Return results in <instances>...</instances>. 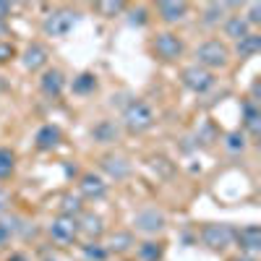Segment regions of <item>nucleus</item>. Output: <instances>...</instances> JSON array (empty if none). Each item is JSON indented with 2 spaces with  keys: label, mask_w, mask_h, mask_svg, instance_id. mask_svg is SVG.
Masks as SVG:
<instances>
[{
  "label": "nucleus",
  "mask_w": 261,
  "mask_h": 261,
  "mask_svg": "<svg viewBox=\"0 0 261 261\" xmlns=\"http://www.w3.org/2000/svg\"><path fill=\"white\" fill-rule=\"evenodd\" d=\"M230 58H232V50L227 47V42L222 39H206L196 47V65L209 73L214 71H225L230 65Z\"/></svg>",
  "instance_id": "1"
},
{
  "label": "nucleus",
  "mask_w": 261,
  "mask_h": 261,
  "mask_svg": "<svg viewBox=\"0 0 261 261\" xmlns=\"http://www.w3.org/2000/svg\"><path fill=\"white\" fill-rule=\"evenodd\" d=\"M154 110H151V105L149 102H144V99H130L125 107H123V113H120V123H123V128L128 130V134H134V136H139V134H146V130L154 125Z\"/></svg>",
  "instance_id": "2"
},
{
  "label": "nucleus",
  "mask_w": 261,
  "mask_h": 261,
  "mask_svg": "<svg viewBox=\"0 0 261 261\" xmlns=\"http://www.w3.org/2000/svg\"><path fill=\"white\" fill-rule=\"evenodd\" d=\"M199 238L206 251L212 253H225L235 246V227L227 222H206L199 230Z\"/></svg>",
  "instance_id": "3"
},
{
  "label": "nucleus",
  "mask_w": 261,
  "mask_h": 261,
  "mask_svg": "<svg viewBox=\"0 0 261 261\" xmlns=\"http://www.w3.org/2000/svg\"><path fill=\"white\" fill-rule=\"evenodd\" d=\"M81 21V13L76 8H55L47 13L45 24H42V32L53 39H65Z\"/></svg>",
  "instance_id": "4"
},
{
  "label": "nucleus",
  "mask_w": 261,
  "mask_h": 261,
  "mask_svg": "<svg viewBox=\"0 0 261 261\" xmlns=\"http://www.w3.org/2000/svg\"><path fill=\"white\" fill-rule=\"evenodd\" d=\"M186 45H183V37L175 34V32H157L154 39H151V53H154L157 60L162 63H175L180 55H183Z\"/></svg>",
  "instance_id": "5"
},
{
  "label": "nucleus",
  "mask_w": 261,
  "mask_h": 261,
  "mask_svg": "<svg viewBox=\"0 0 261 261\" xmlns=\"http://www.w3.org/2000/svg\"><path fill=\"white\" fill-rule=\"evenodd\" d=\"M167 227V217L157 206H144L134 214V230L141 235H157Z\"/></svg>",
  "instance_id": "6"
},
{
  "label": "nucleus",
  "mask_w": 261,
  "mask_h": 261,
  "mask_svg": "<svg viewBox=\"0 0 261 261\" xmlns=\"http://www.w3.org/2000/svg\"><path fill=\"white\" fill-rule=\"evenodd\" d=\"M47 235H50V241L58 243V246H73L79 241V222L71 220V217H55V220L47 225Z\"/></svg>",
  "instance_id": "7"
},
{
  "label": "nucleus",
  "mask_w": 261,
  "mask_h": 261,
  "mask_svg": "<svg viewBox=\"0 0 261 261\" xmlns=\"http://www.w3.org/2000/svg\"><path fill=\"white\" fill-rule=\"evenodd\" d=\"M180 84L186 86L188 92H193V94H206L212 86L217 84V79H214V73L199 68V65L193 63V65H188V68H183V73H180Z\"/></svg>",
  "instance_id": "8"
},
{
  "label": "nucleus",
  "mask_w": 261,
  "mask_h": 261,
  "mask_svg": "<svg viewBox=\"0 0 261 261\" xmlns=\"http://www.w3.org/2000/svg\"><path fill=\"white\" fill-rule=\"evenodd\" d=\"M79 196L84 201H102L107 196V183L97 172H84L79 178Z\"/></svg>",
  "instance_id": "9"
},
{
  "label": "nucleus",
  "mask_w": 261,
  "mask_h": 261,
  "mask_svg": "<svg viewBox=\"0 0 261 261\" xmlns=\"http://www.w3.org/2000/svg\"><path fill=\"white\" fill-rule=\"evenodd\" d=\"M235 246L241 248L243 256H258L261 253V227L246 225L241 230H235Z\"/></svg>",
  "instance_id": "10"
},
{
  "label": "nucleus",
  "mask_w": 261,
  "mask_h": 261,
  "mask_svg": "<svg viewBox=\"0 0 261 261\" xmlns=\"http://www.w3.org/2000/svg\"><path fill=\"white\" fill-rule=\"evenodd\" d=\"M241 130L251 139H258L261 134V110H258V102L253 99H243L241 105Z\"/></svg>",
  "instance_id": "11"
},
{
  "label": "nucleus",
  "mask_w": 261,
  "mask_h": 261,
  "mask_svg": "<svg viewBox=\"0 0 261 261\" xmlns=\"http://www.w3.org/2000/svg\"><path fill=\"white\" fill-rule=\"evenodd\" d=\"M76 222H79V235H84V238H89V241H99V238L107 232V227H105V220L99 214H94V212H81L79 217H76Z\"/></svg>",
  "instance_id": "12"
},
{
  "label": "nucleus",
  "mask_w": 261,
  "mask_h": 261,
  "mask_svg": "<svg viewBox=\"0 0 261 261\" xmlns=\"http://www.w3.org/2000/svg\"><path fill=\"white\" fill-rule=\"evenodd\" d=\"M21 63H24V68L37 73V71H45L47 63H50V55L45 50V45H39V42H32V45L21 53Z\"/></svg>",
  "instance_id": "13"
},
{
  "label": "nucleus",
  "mask_w": 261,
  "mask_h": 261,
  "mask_svg": "<svg viewBox=\"0 0 261 261\" xmlns=\"http://www.w3.org/2000/svg\"><path fill=\"white\" fill-rule=\"evenodd\" d=\"M39 89L47 97H60L65 89V73L60 68H45L39 76Z\"/></svg>",
  "instance_id": "14"
},
{
  "label": "nucleus",
  "mask_w": 261,
  "mask_h": 261,
  "mask_svg": "<svg viewBox=\"0 0 261 261\" xmlns=\"http://www.w3.org/2000/svg\"><path fill=\"white\" fill-rule=\"evenodd\" d=\"M60 139H63V134H60V128H58L55 123L39 125V128H37V134H34V144H37V149H42V151H53V149H58Z\"/></svg>",
  "instance_id": "15"
},
{
  "label": "nucleus",
  "mask_w": 261,
  "mask_h": 261,
  "mask_svg": "<svg viewBox=\"0 0 261 261\" xmlns=\"http://www.w3.org/2000/svg\"><path fill=\"white\" fill-rule=\"evenodd\" d=\"M99 167H102L110 178H115V180H123V178L130 175V162H128L125 157H120V154H105V157L99 160Z\"/></svg>",
  "instance_id": "16"
},
{
  "label": "nucleus",
  "mask_w": 261,
  "mask_h": 261,
  "mask_svg": "<svg viewBox=\"0 0 261 261\" xmlns=\"http://www.w3.org/2000/svg\"><path fill=\"white\" fill-rule=\"evenodd\" d=\"M157 13L165 24H178L188 16V3H178V0H162L157 3Z\"/></svg>",
  "instance_id": "17"
},
{
  "label": "nucleus",
  "mask_w": 261,
  "mask_h": 261,
  "mask_svg": "<svg viewBox=\"0 0 261 261\" xmlns=\"http://www.w3.org/2000/svg\"><path fill=\"white\" fill-rule=\"evenodd\" d=\"M105 248H107V253L123 256V253H128V251L136 248V238H134V232H130V230H118V232L110 235V241H107Z\"/></svg>",
  "instance_id": "18"
},
{
  "label": "nucleus",
  "mask_w": 261,
  "mask_h": 261,
  "mask_svg": "<svg viewBox=\"0 0 261 261\" xmlns=\"http://www.w3.org/2000/svg\"><path fill=\"white\" fill-rule=\"evenodd\" d=\"M134 253H136V261H162L165 258V243L146 238V241L136 243Z\"/></svg>",
  "instance_id": "19"
},
{
  "label": "nucleus",
  "mask_w": 261,
  "mask_h": 261,
  "mask_svg": "<svg viewBox=\"0 0 261 261\" xmlns=\"http://www.w3.org/2000/svg\"><path fill=\"white\" fill-rule=\"evenodd\" d=\"M222 32H225V37H230L232 42H238V39H243V37L251 34V27H248V21L241 13H232V16H227L222 21Z\"/></svg>",
  "instance_id": "20"
},
{
  "label": "nucleus",
  "mask_w": 261,
  "mask_h": 261,
  "mask_svg": "<svg viewBox=\"0 0 261 261\" xmlns=\"http://www.w3.org/2000/svg\"><path fill=\"white\" fill-rule=\"evenodd\" d=\"M118 136H120V128H118V123L115 120H99L94 128H92V139L97 141V144H115L118 141Z\"/></svg>",
  "instance_id": "21"
},
{
  "label": "nucleus",
  "mask_w": 261,
  "mask_h": 261,
  "mask_svg": "<svg viewBox=\"0 0 261 261\" xmlns=\"http://www.w3.org/2000/svg\"><path fill=\"white\" fill-rule=\"evenodd\" d=\"M230 8H235V3H209L204 8V13H201V21H204L206 27H220L222 21L230 16L227 13Z\"/></svg>",
  "instance_id": "22"
},
{
  "label": "nucleus",
  "mask_w": 261,
  "mask_h": 261,
  "mask_svg": "<svg viewBox=\"0 0 261 261\" xmlns=\"http://www.w3.org/2000/svg\"><path fill=\"white\" fill-rule=\"evenodd\" d=\"M81 212H84V199L79 193H63L60 196V217H71V220H76Z\"/></svg>",
  "instance_id": "23"
},
{
  "label": "nucleus",
  "mask_w": 261,
  "mask_h": 261,
  "mask_svg": "<svg viewBox=\"0 0 261 261\" xmlns=\"http://www.w3.org/2000/svg\"><path fill=\"white\" fill-rule=\"evenodd\" d=\"M258 50H261V34H256V32H251L248 37L235 42V55L238 58H253Z\"/></svg>",
  "instance_id": "24"
},
{
  "label": "nucleus",
  "mask_w": 261,
  "mask_h": 261,
  "mask_svg": "<svg viewBox=\"0 0 261 261\" xmlns=\"http://www.w3.org/2000/svg\"><path fill=\"white\" fill-rule=\"evenodd\" d=\"M71 89H73V94H81V97L92 94V92L97 89V76H94L92 71L79 73V76L73 79V84H71Z\"/></svg>",
  "instance_id": "25"
},
{
  "label": "nucleus",
  "mask_w": 261,
  "mask_h": 261,
  "mask_svg": "<svg viewBox=\"0 0 261 261\" xmlns=\"http://www.w3.org/2000/svg\"><path fill=\"white\" fill-rule=\"evenodd\" d=\"M222 144H225V149L230 151V154H243L246 146H248V136L243 134V130H230Z\"/></svg>",
  "instance_id": "26"
},
{
  "label": "nucleus",
  "mask_w": 261,
  "mask_h": 261,
  "mask_svg": "<svg viewBox=\"0 0 261 261\" xmlns=\"http://www.w3.org/2000/svg\"><path fill=\"white\" fill-rule=\"evenodd\" d=\"M81 256L86 261H107V258H110V253H107V248L99 241H86L81 246Z\"/></svg>",
  "instance_id": "27"
},
{
  "label": "nucleus",
  "mask_w": 261,
  "mask_h": 261,
  "mask_svg": "<svg viewBox=\"0 0 261 261\" xmlns=\"http://www.w3.org/2000/svg\"><path fill=\"white\" fill-rule=\"evenodd\" d=\"M16 172V154L8 146H0V183L8 180Z\"/></svg>",
  "instance_id": "28"
},
{
  "label": "nucleus",
  "mask_w": 261,
  "mask_h": 261,
  "mask_svg": "<svg viewBox=\"0 0 261 261\" xmlns=\"http://www.w3.org/2000/svg\"><path fill=\"white\" fill-rule=\"evenodd\" d=\"M18 230H21V220H18V217H11V222L0 217V248L8 246V243H11V238H13Z\"/></svg>",
  "instance_id": "29"
},
{
  "label": "nucleus",
  "mask_w": 261,
  "mask_h": 261,
  "mask_svg": "<svg viewBox=\"0 0 261 261\" xmlns=\"http://www.w3.org/2000/svg\"><path fill=\"white\" fill-rule=\"evenodd\" d=\"M97 8V13L99 16H105V18H115V16H120V13H125V3H120V0H107V3H97L94 6Z\"/></svg>",
  "instance_id": "30"
},
{
  "label": "nucleus",
  "mask_w": 261,
  "mask_h": 261,
  "mask_svg": "<svg viewBox=\"0 0 261 261\" xmlns=\"http://www.w3.org/2000/svg\"><path fill=\"white\" fill-rule=\"evenodd\" d=\"M13 58H18V50L13 42H6V39H0V65L3 63H11Z\"/></svg>",
  "instance_id": "31"
},
{
  "label": "nucleus",
  "mask_w": 261,
  "mask_h": 261,
  "mask_svg": "<svg viewBox=\"0 0 261 261\" xmlns=\"http://www.w3.org/2000/svg\"><path fill=\"white\" fill-rule=\"evenodd\" d=\"M243 18L248 21V27H258L261 24V3H248V11Z\"/></svg>",
  "instance_id": "32"
},
{
  "label": "nucleus",
  "mask_w": 261,
  "mask_h": 261,
  "mask_svg": "<svg viewBox=\"0 0 261 261\" xmlns=\"http://www.w3.org/2000/svg\"><path fill=\"white\" fill-rule=\"evenodd\" d=\"M146 21H149L146 8H136V11H130V18H128V24H130V27H144Z\"/></svg>",
  "instance_id": "33"
},
{
  "label": "nucleus",
  "mask_w": 261,
  "mask_h": 261,
  "mask_svg": "<svg viewBox=\"0 0 261 261\" xmlns=\"http://www.w3.org/2000/svg\"><path fill=\"white\" fill-rule=\"evenodd\" d=\"M8 206H11V196L6 193V188L0 186V217H3L6 212H8Z\"/></svg>",
  "instance_id": "34"
},
{
  "label": "nucleus",
  "mask_w": 261,
  "mask_h": 261,
  "mask_svg": "<svg viewBox=\"0 0 261 261\" xmlns=\"http://www.w3.org/2000/svg\"><path fill=\"white\" fill-rule=\"evenodd\" d=\"M230 261H258L256 256H243V253H238V256H232Z\"/></svg>",
  "instance_id": "35"
},
{
  "label": "nucleus",
  "mask_w": 261,
  "mask_h": 261,
  "mask_svg": "<svg viewBox=\"0 0 261 261\" xmlns=\"http://www.w3.org/2000/svg\"><path fill=\"white\" fill-rule=\"evenodd\" d=\"M11 261H27V258L21 256V253H16V256H11Z\"/></svg>",
  "instance_id": "36"
},
{
  "label": "nucleus",
  "mask_w": 261,
  "mask_h": 261,
  "mask_svg": "<svg viewBox=\"0 0 261 261\" xmlns=\"http://www.w3.org/2000/svg\"><path fill=\"white\" fill-rule=\"evenodd\" d=\"M47 261H50V258H47Z\"/></svg>",
  "instance_id": "37"
}]
</instances>
